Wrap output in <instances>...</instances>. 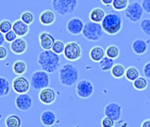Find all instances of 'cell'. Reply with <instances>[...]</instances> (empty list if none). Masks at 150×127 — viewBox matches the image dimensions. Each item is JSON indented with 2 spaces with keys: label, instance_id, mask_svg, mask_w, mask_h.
Returning a JSON list of instances; mask_svg holds the SVG:
<instances>
[{
  "label": "cell",
  "instance_id": "cell-11",
  "mask_svg": "<svg viewBox=\"0 0 150 127\" xmlns=\"http://www.w3.org/2000/svg\"><path fill=\"white\" fill-rule=\"evenodd\" d=\"M84 26H85V23L83 22V20L81 19H80L78 17H74L68 20V22L66 24V29H67L68 33L76 36L82 33Z\"/></svg>",
  "mask_w": 150,
  "mask_h": 127
},
{
  "label": "cell",
  "instance_id": "cell-13",
  "mask_svg": "<svg viewBox=\"0 0 150 127\" xmlns=\"http://www.w3.org/2000/svg\"><path fill=\"white\" fill-rule=\"evenodd\" d=\"M15 106L21 111H28L33 106V99L28 94L19 95L15 99Z\"/></svg>",
  "mask_w": 150,
  "mask_h": 127
},
{
  "label": "cell",
  "instance_id": "cell-38",
  "mask_svg": "<svg viewBox=\"0 0 150 127\" xmlns=\"http://www.w3.org/2000/svg\"><path fill=\"white\" fill-rule=\"evenodd\" d=\"M143 73L145 78L150 80V62H147L145 64V66L143 67Z\"/></svg>",
  "mask_w": 150,
  "mask_h": 127
},
{
  "label": "cell",
  "instance_id": "cell-29",
  "mask_svg": "<svg viewBox=\"0 0 150 127\" xmlns=\"http://www.w3.org/2000/svg\"><path fill=\"white\" fill-rule=\"evenodd\" d=\"M105 53H106V56H109L110 58H113L115 60V59H117L119 56L120 50H119V49H118L117 46L112 44V45H110V46L107 47V49L105 50Z\"/></svg>",
  "mask_w": 150,
  "mask_h": 127
},
{
  "label": "cell",
  "instance_id": "cell-6",
  "mask_svg": "<svg viewBox=\"0 0 150 127\" xmlns=\"http://www.w3.org/2000/svg\"><path fill=\"white\" fill-rule=\"evenodd\" d=\"M50 80L49 73L43 70L35 71L30 78V86L34 90L41 91L46 87H49Z\"/></svg>",
  "mask_w": 150,
  "mask_h": 127
},
{
  "label": "cell",
  "instance_id": "cell-17",
  "mask_svg": "<svg viewBox=\"0 0 150 127\" xmlns=\"http://www.w3.org/2000/svg\"><path fill=\"white\" fill-rule=\"evenodd\" d=\"M13 30L18 35V37L26 36L29 32V25L26 24L21 20H17L13 23Z\"/></svg>",
  "mask_w": 150,
  "mask_h": 127
},
{
  "label": "cell",
  "instance_id": "cell-43",
  "mask_svg": "<svg viewBox=\"0 0 150 127\" xmlns=\"http://www.w3.org/2000/svg\"><path fill=\"white\" fill-rule=\"evenodd\" d=\"M5 41H6V39H5V35H4V34H3L1 31H0V46H3V44H4Z\"/></svg>",
  "mask_w": 150,
  "mask_h": 127
},
{
  "label": "cell",
  "instance_id": "cell-12",
  "mask_svg": "<svg viewBox=\"0 0 150 127\" xmlns=\"http://www.w3.org/2000/svg\"><path fill=\"white\" fill-rule=\"evenodd\" d=\"M104 115H105V116H108V117L113 119L115 122L118 121L122 116V108L117 102H110L105 106Z\"/></svg>",
  "mask_w": 150,
  "mask_h": 127
},
{
  "label": "cell",
  "instance_id": "cell-39",
  "mask_svg": "<svg viewBox=\"0 0 150 127\" xmlns=\"http://www.w3.org/2000/svg\"><path fill=\"white\" fill-rule=\"evenodd\" d=\"M141 6L144 12L150 14V0H142Z\"/></svg>",
  "mask_w": 150,
  "mask_h": 127
},
{
  "label": "cell",
  "instance_id": "cell-7",
  "mask_svg": "<svg viewBox=\"0 0 150 127\" xmlns=\"http://www.w3.org/2000/svg\"><path fill=\"white\" fill-rule=\"evenodd\" d=\"M144 15V10L139 2H132L129 4L125 10V17L132 23H137L142 20Z\"/></svg>",
  "mask_w": 150,
  "mask_h": 127
},
{
  "label": "cell",
  "instance_id": "cell-24",
  "mask_svg": "<svg viewBox=\"0 0 150 127\" xmlns=\"http://www.w3.org/2000/svg\"><path fill=\"white\" fill-rule=\"evenodd\" d=\"M114 64V59L106 56L99 62V67L103 72H108L112 69Z\"/></svg>",
  "mask_w": 150,
  "mask_h": 127
},
{
  "label": "cell",
  "instance_id": "cell-9",
  "mask_svg": "<svg viewBox=\"0 0 150 127\" xmlns=\"http://www.w3.org/2000/svg\"><path fill=\"white\" fill-rule=\"evenodd\" d=\"M95 91L93 83L88 80H80L76 85V94L81 99L89 98Z\"/></svg>",
  "mask_w": 150,
  "mask_h": 127
},
{
  "label": "cell",
  "instance_id": "cell-33",
  "mask_svg": "<svg viewBox=\"0 0 150 127\" xmlns=\"http://www.w3.org/2000/svg\"><path fill=\"white\" fill-rule=\"evenodd\" d=\"M64 47H65V44L60 41V40H56L52 48H51V50L54 51L55 53H57V55H60V54H64Z\"/></svg>",
  "mask_w": 150,
  "mask_h": 127
},
{
  "label": "cell",
  "instance_id": "cell-1",
  "mask_svg": "<svg viewBox=\"0 0 150 127\" xmlns=\"http://www.w3.org/2000/svg\"><path fill=\"white\" fill-rule=\"evenodd\" d=\"M60 56L51 49H44L38 56V65L48 73H54L60 66Z\"/></svg>",
  "mask_w": 150,
  "mask_h": 127
},
{
  "label": "cell",
  "instance_id": "cell-37",
  "mask_svg": "<svg viewBox=\"0 0 150 127\" xmlns=\"http://www.w3.org/2000/svg\"><path fill=\"white\" fill-rule=\"evenodd\" d=\"M18 38V35L15 34V32L12 29L11 31L7 32L6 34H5V39H6V42L11 43L13 42L14 40H16Z\"/></svg>",
  "mask_w": 150,
  "mask_h": 127
},
{
  "label": "cell",
  "instance_id": "cell-15",
  "mask_svg": "<svg viewBox=\"0 0 150 127\" xmlns=\"http://www.w3.org/2000/svg\"><path fill=\"white\" fill-rule=\"evenodd\" d=\"M11 51L16 55H22L27 51L28 43L22 37H18L10 44Z\"/></svg>",
  "mask_w": 150,
  "mask_h": 127
},
{
  "label": "cell",
  "instance_id": "cell-5",
  "mask_svg": "<svg viewBox=\"0 0 150 127\" xmlns=\"http://www.w3.org/2000/svg\"><path fill=\"white\" fill-rule=\"evenodd\" d=\"M103 33L104 31L103 29L101 23H97L90 20L85 24L81 34L87 41L97 42L103 37Z\"/></svg>",
  "mask_w": 150,
  "mask_h": 127
},
{
  "label": "cell",
  "instance_id": "cell-23",
  "mask_svg": "<svg viewBox=\"0 0 150 127\" xmlns=\"http://www.w3.org/2000/svg\"><path fill=\"white\" fill-rule=\"evenodd\" d=\"M13 71L18 76L24 74L27 72V64L23 60H17L13 65Z\"/></svg>",
  "mask_w": 150,
  "mask_h": 127
},
{
  "label": "cell",
  "instance_id": "cell-4",
  "mask_svg": "<svg viewBox=\"0 0 150 127\" xmlns=\"http://www.w3.org/2000/svg\"><path fill=\"white\" fill-rule=\"evenodd\" d=\"M77 6L78 0H51L52 10L62 17L73 13Z\"/></svg>",
  "mask_w": 150,
  "mask_h": 127
},
{
  "label": "cell",
  "instance_id": "cell-35",
  "mask_svg": "<svg viewBox=\"0 0 150 127\" xmlns=\"http://www.w3.org/2000/svg\"><path fill=\"white\" fill-rule=\"evenodd\" d=\"M12 29H13V24L8 20H3L2 21H0V31L3 34H6Z\"/></svg>",
  "mask_w": 150,
  "mask_h": 127
},
{
  "label": "cell",
  "instance_id": "cell-22",
  "mask_svg": "<svg viewBox=\"0 0 150 127\" xmlns=\"http://www.w3.org/2000/svg\"><path fill=\"white\" fill-rule=\"evenodd\" d=\"M105 16H106L105 11L100 7L94 8L93 10H91V12L89 13L90 20L94 21V22H97V23H102V21L103 20Z\"/></svg>",
  "mask_w": 150,
  "mask_h": 127
},
{
  "label": "cell",
  "instance_id": "cell-30",
  "mask_svg": "<svg viewBox=\"0 0 150 127\" xmlns=\"http://www.w3.org/2000/svg\"><path fill=\"white\" fill-rule=\"evenodd\" d=\"M112 8L117 12L125 11L129 6V0H113Z\"/></svg>",
  "mask_w": 150,
  "mask_h": 127
},
{
  "label": "cell",
  "instance_id": "cell-40",
  "mask_svg": "<svg viewBox=\"0 0 150 127\" xmlns=\"http://www.w3.org/2000/svg\"><path fill=\"white\" fill-rule=\"evenodd\" d=\"M8 56V51L6 47L0 46V60H5Z\"/></svg>",
  "mask_w": 150,
  "mask_h": 127
},
{
  "label": "cell",
  "instance_id": "cell-3",
  "mask_svg": "<svg viewBox=\"0 0 150 127\" xmlns=\"http://www.w3.org/2000/svg\"><path fill=\"white\" fill-rule=\"evenodd\" d=\"M101 25L106 34L115 35L121 31L123 27V20L120 14L117 13H110L106 14Z\"/></svg>",
  "mask_w": 150,
  "mask_h": 127
},
{
  "label": "cell",
  "instance_id": "cell-16",
  "mask_svg": "<svg viewBox=\"0 0 150 127\" xmlns=\"http://www.w3.org/2000/svg\"><path fill=\"white\" fill-rule=\"evenodd\" d=\"M55 41L54 36L49 32L43 31L39 35V42L43 49H51Z\"/></svg>",
  "mask_w": 150,
  "mask_h": 127
},
{
  "label": "cell",
  "instance_id": "cell-34",
  "mask_svg": "<svg viewBox=\"0 0 150 127\" xmlns=\"http://www.w3.org/2000/svg\"><path fill=\"white\" fill-rule=\"evenodd\" d=\"M21 20L22 21H24L26 24L31 25L34 22V20H35V16H34V14L31 12L26 11V12L22 13V14L21 16Z\"/></svg>",
  "mask_w": 150,
  "mask_h": 127
},
{
  "label": "cell",
  "instance_id": "cell-26",
  "mask_svg": "<svg viewBox=\"0 0 150 127\" xmlns=\"http://www.w3.org/2000/svg\"><path fill=\"white\" fill-rule=\"evenodd\" d=\"M10 93V83L5 77H0V97L8 95Z\"/></svg>",
  "mask_w": 150,
  "mask_h": 127
},
{
  "label": "cell",
  "instance_id": "cell-28",
  "mask_svg": "<svg viewBox=\"0 0 150 127\" xmlns=\"http://www.w3.org/2000/svg\"><path fill=\"white\" fill-rule=\"evenodd\" d=\"M125 78L127 80L133 82L135 80H137L139 77V70L134 67V66H130L125 70Z\"/></svg>",
  "mask_w": 150,
  "mask_h": 127
},
{
  "label": "cell",
  "instance_id": "cell-10",
  "mask_svg": "<svg viewBox=\"0 0 150 127\" xmlns=\"http://www.w3.org/2000/svg\"><path fill=\"white\" fill-rule=\"evenodd\" d=\"M12 87L16 94L21 95V94H27L31 86H30V81L26 77L21 75L16 77L13 80Z\"/></svg>",
  "mask_w": 150,
  "mask_h": 127
},
{
  "label": "cell",
  "instance_id": "cell-41",
  "mask_svg": "<svg viewBox=\"0 0 150 127\" xmlns=\"http://www.w3.org/2000/svg\"><path fill=\"white\" fill-rule=\"evenodd\" d=\"M101 2L103 5H104L106 6H110V5H112L113 0H101Z\"/></svg>",
  "mask_w": 150,
  "mask_h": 127
},
{
  "label": "cell",
  "instance_id": "cell-36",
  "mask_svg": "<svg viewBox=\"0 0 150 127\" xmlns=\"http://www.w3.org/2000/svg\"><path fill=\"white\" fill-rule=\"evenodd\" d=\"M101 125L102 127H114L115 126V121L108 116H104L102 119L101 122Z\"/></svg>",
  "mask_w": 150,
  "mask_h": 127
},
{
  "label": "cell",
  "instance_id": "cell-32",
  "mask_svg": "<svg viewBox=\"0 0 150 127\" xmlns=\"http://www.w3.org/2000/svg\"><path fill=\"white\" fill-rule=\"evenodd\" d=\"M139 28L145 35L150 36V19L141 20L139 21Z\"/></svg>",
  "mask_w": 150,
  "mask_h": 127
},
{
  "label": "cell",
  "instance_id": "cell-19",
  "mask_svg": "<svg viewBox=\"0 0 150 127\" xmlns=\"http://www.w3.org/2000/svg\"><path fill=\"white\" fill-rule=\"evenodd\" d=\"M57 120L56 114L50 109L44 110L41 115V123L44 126H52L55 124Z\"/></svg>",
  "mask_w": 150,
  "mask_h": 127
},
{
  "label": "cell",
  "instance_id": "cell-20",
  "mask_svg": "<svg viewBox=\"0 0 150 127\" xmlns=\"http://www.w3.org/2000/svg\"><path fill=\"white\" fill-rule=\"evenodd\" d=\"M132 49L137 55H143L147 50V42L142 39H136L132 42Z\"/></svg>",
  "mask_w": 150,
  "mask_h": 127
},
{
  "label": "cell",
  "instance_id": "cell-2",
  "mask_svg": "<svg viewBox=\"0 0 150 127\" xmlns=\"http://www.w3.org/2000/svg\"><path fill=\"white\" fill-rule=\"evenodd\" d=\"M79 70L71 64H64L61 66L58 72L59 81L64 87H72L77 83L79 80Z\"/></svg>",
  "mask_w": 150,
  "mask_h": 127
},
{
  "label": "cell",
  "instance_id": "cell-25",
  "mask_svg": "<svg viewBox=\"0 0 150 127\" xmlns=\"http://www.w3.org/2000/svg\"><path fill=\"white\" fill-rule=\"evenodd\" d=\"M5 123L6 127H21L22 122L19 116L10 115L6 118Z\"/></svg>",
  "mask_w": 150,
  "mask_h": 127
},
{
  "label": "cell",
  "instance_id": "cell-14",
  "mask_svg": "<svg viewBox=\"0 0 150 127\" xmlns=\"http://www.w3.org/2000/svg\"><path fill=\"white\" fill-rule=\"evenodd\" d=\"M57 98V94L53 88L46 87L40 91L39 93V100L42 103L45 105L52 104Z\"/></svg>",
  "mask_w": 150,
  "mask_h": 127
},
{
  "label": "cell",
  "instance_id": "cell-27",
  "mask_svg": "<svg viewBox=\"0 0 150 127\" xmlns=\"http://www.w3.org/2000/svg\"><path fill=\"white\" fill-rule=\"evenodd\" d=\"M110 73L115 79H121L125 74V69L121 64H116L110 70Z\"/></svg>",
  "mask_w": 150,
  "mask_h": 127
},
{
  "label": "cell",
  "instance_id": "cell-42",
  "mask_svg": "<svg viewBox=\"0 0 150 127\" xmlns=\"http://www.w3.org/2000/svg\"><path fill=\"white\" fill-rule=\"evenodd\" d=\"M141 127H150V119H146L142 122Z\"/></svg>",
  "mask_w": 150,
  "mask_h": 127
},
{
  "label": "cell",
  "instance_id": "cell-18",
  "mask_svg": "<svg viewBox=\"0 0 150 127\" xmlns=\"http://www.w3.org/2000/svg\"><path fill=\"white\" fill-rule=\"evenodd\" d=\"M39 20L42 25L50 26L56 20V13L51 10H45L40 14Z\"/></svg>",
  "mask_w": 150,
  "mask_h": 127
},
{
  "label": "cell",
  "instance_id": "cell-21",
  "mask_svg": "<svg viewBox=\"0 0 150 127\" xmlns=\"http://www.w3.org/2000/svg\"><path fill=\"white\" fill-rule=\"evenodd\" d=\"M105 50L101 46H95L89 51L90 59L96 63H99L105 56Z\"/></svg>",
  "mask_w": 150,
  "mask_h": 127
},
{
  "label": "cell",
  "instance_id": "cell-31",
  "mask_svg": "<svg viewBox=\"0 0 150 127\" xmlns=\"http://www.w3.org/2000/svg\"><path fill=\"white\" fill-rule=\"evenodd\" d=\"M133 87L138 90V91H143L147 87V81L146 80V78L143 77H139L137 80H135L133 81Z\"/></svg>",
  "mask_w": 150,
  "mask_h": 127
},
{
  "label": "cell",
  "instance_id": "cell-8",
  "mask_svg": "<svg viewBox=\"0 0 150 127\" xmlns=\"http://www.w3.org/2000/svg\"><path fill=\"white\" fill-rule=\"evenodd\" d=\"M82 56V49L79 42H69L65 44L64 56L69 61H77Z\"/></svg>",
  "mask_w": 150,
  "mask_h": 127
}]
</instances>
